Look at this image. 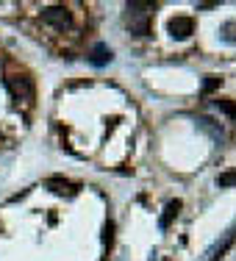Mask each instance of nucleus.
<instances>
[{
	"label": "nucleus",
	"instance_id": "f03ea898",
	"mask_svg": "<svg viewBox=\"0 0 236 261\" xmlns=\"http://www.w3.org/2000/svg\"><path fill=\"white\" fill-rule=\"evenodd\" d=\"M9 89L17 100H31L34 97V86H31V78L20 75V78H9Z\"/></svg>",
	"mask_w": 236,
	"mask_h": 261
},
{
	"label": "nucleus",
	"instance_id": "7ed1b4c3",
	"mask_svg": "<svg viewBox=\"0 0 236 261\" xmlns=\"http://www.w3.org/2000/svg\"><path fill=\"white\" fill-rule=\"evenodd\" d=\"M89 61H92V64H97V67H103L106 61H111V50H108L106 44H97V47L92 50V59Z\"/></svg>",
	"mask_w": 236,
	"mask_h": 261
},
{
	"label": "nucleus",
	"instance_id": "423d86ee",
	"mask_svg": "<svg viewBox=\"0 0 236 261\" xmlns=\"http://www.w3.org/2000/svg\"><path fill=\"white\" fill-rule=\"evenodd\" d=\"M217 183H219V186H233V183H236V172H225V175H219Z\"/></svg>",
	"mask_w": 236,
	"mask_h": 261
},
{
	"label": "nucleus",
	"instance_id": "39448f33",
	"mask_svg": "<svg viewBox=\"0 0 236 261\" xmlns=\"http://www.w3.org/2000/svg\"><path fill=\"white\" fill-rule=\"evenodd\" d=\"M172 31H181L178 36H186V33L192 31V20H175L172 22Z\"/></svg>",
	"mask_w": 236,
	"mask_h": 261
},
{
	"label": "nucleus",
	"instance_id": "20e7f679",
	"mask_svg": "<svg viewBox=\"0 0 236 261\" xmlns=\"http://www.w3.org/2000/svg\"><path fill=\"white\" fill-rule=\"evenodd\" d=\"M178 208H181V203H169V205H167V214L161 217V222H158V225L167 228V225H169V220H172V217L178 214Z\"/></svg>",
	"mask_w": 236,
	"mask_h": 261
},
{
	"label": "nucleus",
	"instance_id": "f257e3e1",
	"mask_svg": "<svg viewBox=\"0 0 236 261\" xmlns=\"http://www.w3.org/2000/svg\"><path fill=\"white\" fill-rule=\"evenodd\" d=\"M42 20H45L47 25H53L58 33H64V28H70V14L62 9V6H56V9H45L42 11Z\"/></svg>",
	"mask_w": 236,
	"mask_h": 261
},
{
	"label": "nucleus",
	"instance_id": "0eeeda50",
	"mask_svg": "<svg viewBox=\"0 0 236 261\" xmlns=\"http://www.w3.org/2000/svg\"><path fill=\"white\" fill-rule=\"evenodd\" d=\"M217 106L225 111V114H230V117H236V106H230V103H225V100H217Z\"/></svg>",
	"mask_w": 236,
	"mask_h": 261
}]
</instances>
